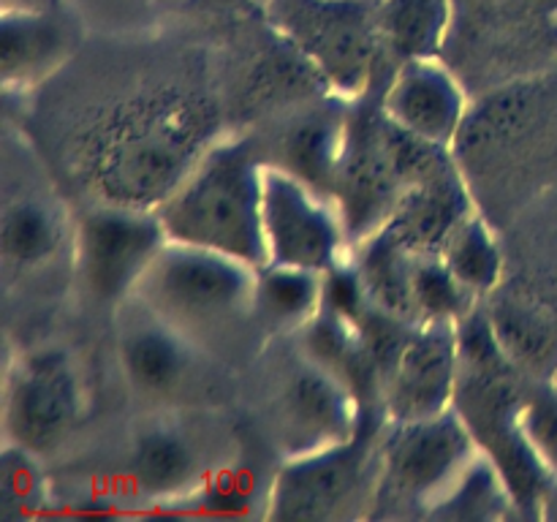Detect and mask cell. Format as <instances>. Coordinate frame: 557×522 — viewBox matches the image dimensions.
I'll list each match as a JSON object with an SVG mask.
<instances>
[{"label":"cell","mask_w":557,"mask_h":522,"mask_svg":"<svg viewBox=\"0 0 557 522\" xmlns=\"http://www.w3.org/2000/svg\"><path fill=\"white\" fill-rule=\"evenodd\" d=\"M212 141V109L161 92L114 114L87 147V179L101 204L158 210Z\"/></svg>","instance_id":"6da1fadb"},{"label":"cell","mask_w":557,"mask_h":522,"mask_svg":"<svg viewBox=\"0 0 557 522\" xmlns=\"http://www.w3.org/2000/svg\"><path fill=\"white\" fill-rule=\"evenodd\" d=\"M256 272L234 256L169 239L134 299L218 359V351L243 346L253 326L261 332Z\"/></svg>","instance_id":"7a4b0ae2"},{"label":"cell","mask_w":557,"mask_h":522,"mask_svg":"<svg viewBox=\"0 0 557 522\" xmlns=\"http://www.w3.org/2000/svg\"><path fill=\"white\" fill-rule=\"evenodd\" d=\"M264 163L245 141H215L158 207L172 243L215 250L239 261L267 264Z\"/></svg>","instance_id":"3957f363"},{"label":"cell","mask_w":557,"mask_h":522,"mask_svg":"<svg viewBox=\"0 0 557 522\" xmlns=\"http://www.w3.org/2000/svg\"><path fill=\"white\" fill-rule=\"evenodd\" d=\"M479 455L476 438L455 408L419 422H392L370 514L428 517Z\"/></svg>","instance_id":"277c9868"},{"label":"cell","mask_w":557,"mask_h":522,"mask_svg":"<svg viewBox=\"0 0 557 522\" xmlns=\"http://www.w3.org/2000/svg\"><path fill=\"white\" fill-rule=\"evenodd\" d=\"M272 20L343 101L359 98L373 82L381 49L379 16L351 0H275Z\"/></svg>","instance_id":"5b68a950"},{"label":"cell","mask_w":557,"mask_h":522,"mask_svg":"<svg viewBox=\"0 0 557 522\" xmlns=\"http://www.w3.org/2000/svg\"><path fill=\"white\" fill-rule=\"evenodd\" d=\"M117 353L125 384L156 408L194 406L218 389L215 357L158 319L139 299L117 308Z\"/></svg>","instance_id":"8992f818"},{"label":"cell","mask_w":557,"mask_h":522,"mask_svg":"<svg viewBox=\"0 0 557 522\" xmlns=\"http://www.w3.org/2000/svg\"><path fill=\"white\" fill-rule=\"evenodd\" d=\"M379 457L368 433L332 449L288 457L272 476L267 520H346L373 511Z\"/></svg>","instance_id":"52a82bcc"},{"label":"cell","mask_w":557,"mask_h":522,"mask_svg":"<svg viewBox=\"0 0 557 522\" xmlns=\"http://www.w3.org/2000/svg\"><path fill=\"white\" fill-rule=\"evenodd\" d=\"M169 243L156 210L98 204L74 223L71 259L87 297L123 304Z\"/></svg>","instance_id":"ba28073f"},{"label":"cell","mask_w":557,"mask_h":522,"mask_svg":"<svg viewBox=\"0 0 557 522\" xmlns=\"http://www.w3.org/2000/svg\"><path fill=\"white\" fill-rule=\"evenodd\" d=\"M85 408L82 378L63 348L20 353L5 373L3 444L47 457L65 444Z\"/></svg>","instance_id":"9c48e42d"},{"label":"cell","mask_w":557,"mask_h":522,"mask_svg":"<svg viewBox=\"0 0 557 522\" xmlns=\"http://www.w3.org/2000/svg\"><path fill=\"white\" fill-rule=\"evenodd\" d=\"M261 223L267 264L326 272L351 253V239L335 201L277 163H264Z\"/></svg>","instance_id":"30bf717a"},{"label":"cell","mask_w":557,"mask_h":522,"mask_svg":"<svg viewBox=\"0 0 557 522\" xmlns=\"http://www.w3.org/2000/svg\"><path fill=\"white\" fill-rule=\"evenodd\" d=\"M362 430V397L299 353L272 397V438L281 460L332 449L357 438Z\"/></svg>","instance_id":"8fae6325"},{"label":"cell","mask_w":557,"mask_h":522,"mask_svg":"<svg viewBox=\"0 0 557 522\" xmlns=\"http://www.w3.org/2000/svg\"><path fill=\"white\" fill-rule=\"evenodd\" d=\"M460 324H406L381 362V406L389 422H419L455 408Z\"/></svg>","instance_id":"7c38bea8"},{"label":"cell","mask_w":557,"mask_h":522,"mask_svg":"<svg viewBox=\"0 0 557 522\" xmlns=\"http://www.w3.org/2000/svg\"><path fill=\"white\" fill-rule=\"evenodd\" d=\"M381 112L413 139L449 150L466 117V96L435 58L406 60L386 87Z\"/></svg>","instance_id":"4fadbf2b"},{"label":"cell","mask_w":557,"mask_h":522,"mask_svg":"<svg viewBox=\"0 0 557 522\" xmlns=\"http://www.w3.org/2000/svg\"><path fill=\"white\" fill-rule=\"evenodd\" d=\"M471 210L466 185L444 150L408 179L381 232L419 253H441L449 234Z\"/></svg>","instance_id":"5bb4252c"},{"label":"cell","mask_w":557,"mask_h":522,"mask_svg":"<svg viewBox=\"0 0 557 522\" xmlns=\"http://www.w3.org/2000/svg\"><path fill=\"white\" fill-rule=\"evenodd\" d=\"M215 462L188 427L158 419L139 430L131 444V482L158 504H183L199 489Z\"/></svg>","instance_id":"9a60e30c"},{"label":"cell","mask_w":557,"mask_h":522,"mask_svg":"<svg viewBox=\"0 0 557 522\" xmlns=\"http://www.w3.org/2000/svg\"><path fill=\"white\" fill-rule=\"evenodd\" d=\"M74 243V228L65 226L63 212L38 194L5 199L0 217V253L20 275L41 272Z\"/></svg>","instance_id":"2e32d148"},{"label":"cell","mask_w":557,"mask_h":522,"mask_svg":"<svg viewBox=\"0 0 557 522\" xmlns=\"http://www.w3.org/2000/svg\"><path fill=\"white\" fill-rule=\"evenodd\" d=\"M69 36L52 16L5 9L0 22V76L5 90L33 87L65 58Z\"/></svg>","instance_id":"e0dca14e"},{"label":"cell","mask_w":557,"mask_h":522,"mask_svg":"<svg viewBox=\"0 0 557 522\" xmlns=\"http://www.w3.org/2000/svg\"><path fill=\"white\" fill-rule=\"evenodd\" d=\"M490 330L504 357L536 384H553L557 375V326L520 299H495L487 310Z\"/></svg>","instance_id":"ac0fdd59"},{"label":"cell","mask_w":557,"mask_h":522,"mask_svg":"<svg viewBox=\"0 0 557 522\" xmlns=\"http://www.w3.org/2000/svg\"><path fill=\"white\" fill-rule=\"evenodd\" d=\"M324 308V272L261 264L256 272V319L261 332L299 335Z\"/></svg>","instance_id":"d6986e66"},{"label":"cell","mask_w":557,"mask_h":522,"mask_svg":"<svg viewBox=\"0 0 557 522\" xmlns=\"http://www.w3.org/2000/svg\"><path fill=\"white\" fill-rule=\"evenodd\" d=\"M346 109L308 114L283 136V161L277 166L332 199L337 169H341L343 150H346Z\"/></svg>","instance_id":"ffe728a7"},{"label":"cell","mask_w":557,"mask_h":522,"mask_svg":"<svg viewBox=\"0 0 557 522\" xmlns=\"http://www.w3.org/2000/svg\"><path fill=\"white\" fill-rule=\"evenodd\" d=\"M379 27L386 49L406 60H433L444 47L451 0H384Z\"/></svg>","instance_id":"44dd1931"},{"label":"cell","mask_w":557,"mask_h":522,"mask_svg":"<svg viewBox=\"0 0 557 522\" xmlns=\"http://www.w3.org/2000/svg\"><path fill=\"white\" fill-rule=\"evenodd\" d=\"M441 259L455 272L457 281L479 299L490 297L500 286V275H504L500 248L495 243L493 228L476 210H471L457 223L441 248Z\"/></svg>","instance_id":"7402d4cb"},{"label":"cell","mask_w":557,"mask_h":522,"mask_svg":"<svg viewBox=\"0 0 557 522\" xmlns=\"http://www.w3.org/2000/svg\"><path fill=\"white\" fill-rule=\"evenodd\" d=\"M511 509L517 506L509 484L500 476L495 462L482 451L428 517L433 520H498Z\"/></svg>","instance_id":"603a6c76"},{"label":"cell","mask_w":557,"mask_h":522,"mask_svg":"<svg viewBox=\"0 0 557 522\" xmlns=\"http://www.w3.org/2000/svg\"><path fill=\"white\" fill-rule=\"evenodd\" d=\"M270 487H261L259 471L253 465H245L237 460L215 462L205 482L199 484L194 495L183 504L194 506V511H207V514L221 517H248L253 514L259 500L270 504Z\"/></svg>","instance_id":"cb8c5ba5"},{"label":"cell","mask_w":557,"mask_h":522,"mask_svg":"<svg viewBox=\"0 0 557 522\" xmlns=\"http://www.w3.org/2000/svg\"><path fill=\"white\" fill-rule=\"evenodd\" d=\"M49 500L41 457L22 446L3 444L0 455V517L25 520L44 511Z\"/></svg>","instance_id":"d4e9b609"},{"label":"cell","mask_w":557,"mask_h":522,"mask_svg":"<svg viewBox=\"0 0 557 522\" xmlns=\"http://www.w3.org/2000/svg\"><path fill=\"white\" fill-rule=\"evenodd\" d=\"M522 427L539 460L557 482V386L536 384L522 406Z\"/></svg>","instance_id":"484cf974"},{"label":"cell","mask_w":557,"mask_h":522,"mask_svg":"<svg viewBox=\"0 0 557 522\" xmlns=\"http://www.w3.org/2000/svg\"><path fill=\"white\" fill-rule=\"evenodd\" d=\"M539 3H547V5H557V0H539Z\"/></svg>","instance_id":"4316f807"},{"label":"cell","mask_w":557,"mask_h":522,"mask_svg":"<svg viewBox=\"0 0 557 522\" xmlns=\"http://www.w3.org/2000/svg\"><path fill=\"white\" fill-rule=\"evenodd\" d=\"M553 384H555V386H557V375H555V378H553Z\"/></svg>","instance_id":"83f0119b"}]
</instances>
